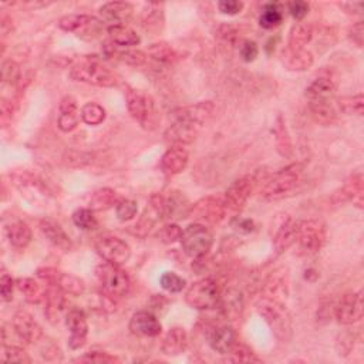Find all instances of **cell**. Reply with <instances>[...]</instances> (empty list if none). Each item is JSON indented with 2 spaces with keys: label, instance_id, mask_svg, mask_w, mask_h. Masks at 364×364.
Segmentation results:
<instances>
[{
  "label": "cell",
  "instance_id": "obj_1",
  "mask_svg": "<svg viewBox=\"0 0 364 364\" xmlns=\"http://www.w3.org/2000/svg\"><path fill=\"white\" fill-rule=\"evenodd\" d=\"M125 103L131 117L143 128L154 131L158 127L159 121H161V116H159L156 104L151 96L145 94L141 90L127 87Z\"/></svg>",
  "mask_w": 364,
  "mask_h": 364
},
{
  "label": "cell",
  "instance_id": "obj_2",
  "mask_svg": "<svg viewBox=\"0 0 364 364\" xmlns=\"http://www.w3.org/2000/svg\"><path fill=\"white\" fill-rule=\"evenodd\" d=\"M258 312L265 318L275 337L282 343H287L293 336V323L285 303L262 299L258 305Z\"/></svg>",
  "mask_w": 364,
  "mask_h": 364
},
{
  "label": "cell",
  "instance_id": "obj_3",
  "mask_svg": "<svg viewBox=\"0 0 364 364\" xmlns=\"http://www.w3.org/2000/svg\"><path fill=\"white\" fill-rule=\"evenodd\" d=\"M302 167L299 164L290 165L272 178H269L261 191V196L266 201H276L290 195L301 184Z\"/></svg>",
  "mask_w": 364,
  "mask_h": 364
},
{
  "label": "cell",
  "instance_id": "obj_4",
  "mask_svg": "<svg viewBox=\"0 0 364 364\" xmlns=\"http://www.w3.org/2000/svg\"><path fill=\"white\" fill-rule=\"evenodd\" d=\"M70 77L74 81L97 87H116L119 84L117 74L97 60H85L72 67Z\"/></svg>",
  "mask_w": 364,
  "mask_h": 364
},
{
  "label": "cell",
  "instance_id": "obj_5",
  "mask_svg": "<svg viewBox=\"0 0 364 364\" xmlns=\"http://www.w3.org/2000/svg\"><path fill=\"white\" fill-rule=\"evenodd\" d=\"M214 243V236L207 226L202 223H191L182 231L181 245L184 252L194 258H202L207 255Z\"/></svg>",
  "mask_w": 364,
  "mask_h": 364
},
{
  "label": "cell",
  "instance_id": "obj_6",
  "mask_svg": "<svg viewBox=\"0 0 364 364\" xmlns=\"http://www.w3.org/2000/svg\"><path fill=\"white\" fill-rule=\"evenodd\" d=\"M59 28L83 40H94L104 32L103 21L90 14H68L59 20Z\"/></svg>",
  "mask_w": 364,
  "mask_h": 364
},
{
  "label": "cell",
  "instance_id": "obj_7",
  "mask_svg": "<svg viewBox=\"0 0 364 364\" xmlns=\"http://www.w3.org/2000/svg\"><path fill=\"white\" fill-rule=\"evenodd\" d=\"M219 296L218 283L211 278H205L190 286L185 293V301L194 309L210 310L218 307Z\"/></svg>",
  "mask_w": 364,
  "mask_h": 364
},
{
  "label": "cell",
  "instance_id": "obj_8",
  "mask_svg": "<svg viewBox=\"0 0 364 364\" xmlns=\"http://www.w3.org/2000/svg\"><path fill=\"white\" fill-rule=\"evenodd\" d=\"M97 276L104 289V293L114 299L123 298V296L130 292V278L123 269H120L119 265H112L108 262L100 265L97 267Z\"/></svg>",
  "mask_w": 364,
  "mask_h": 364
},
{
  "label": "cell",
  "instance_id": "obj_9",
  "mask_svg": "<svg viewBox=\"0 0 364 364\" xmlns=\"http://www.w3.org/2000/svg\"><path fill=\"white\" fill-rule=\"evenodd\" d=\"M298 242L303 254H318L326 243V225L316 219L301 221Z\"/></svg>",
  "mask_w": 364,
  "mask_h": 364
},
{
  "label": "cell",
  "instance_id": "obj_10",
  "mask_svg": "<svg viewBox=\"0 0 364 364\" xmlns=\"http://www.w3.org/2000/svg\"><path fill=\"white\" fill-rule=\"evenodd\" d=\"M37 278L46 282L48 285H53L60 287L65 294H73V296H80L85 290L84 282L74 276L70 273L61 272L54 267H41L37 270Z\"/></svg>",
  "mask_w": 364,
  "mask_h": 364
},
{
  "label": "cell",
  "instance_id": "obj_11",
  "mask_svg": "<svg viewBox=\"0 0 364 364\" xmlns=\"http://www.w3.org/2000/svg\"><path fill=\"white\" fill-rule=\"evenodd\" d=\"M256 185V178L254 175H245L235 179L225 191V207L235 212L242 211L247 199L252 195Z\"/></svg>",
  "mask_w": 364,
  "mask_h": 364
},
{
  "label": "cell",
  "instance_id": "obj_12",
  "mask_svg": "<svg viewBox=\"0 0 364 364\" xmlns=\"http://www.w3.org/2000/svg\"><path fill=\"white\" fill-rule=\"evenodd\" d=\"M225 214L226 207L222 199L215 196H205L192 205L190 216L198 222L218 225L225 219Z\"/></svg>",
  "mask_w": 364,
  "mask_h": 364
},
{
  "label": "cell",
  "instance_id": "obj_13",
  "mask_svg": "<svg viewBox=\"0 0 364 364\" xmlns=\"http://www.w3.org/2000/svg\"><path fill=\"white\" fill-rule=\"evenodd\" d=\"M363 293H347L334 306V317L341 325H354L363 318Z\"/></svg>",
  "mask_w": 364,
  "mask_h": 364
},
{
  "label": "cell",
  "instance_id": "obj_14",
  "mask_svg": "<svg viewBox=\"0 0 364 364\" xmlns=\"http://www.w3.org/2000/svg\"><path fill=\"white\" fill-rule=\"evenodd\" d=\"M97 252L105 262L120 266L130 259L131 247L123 239L110 236V238H103L97 243Z\"/></svg>",
  "mask_w": 364,
  "mask_h": 364
},
{
  "label": "cell",
  "instance_id": "obj_15",
  "mask_svg": "<svg viewBox=\"0 0 364 364\" xmlns=\"http://www.w3.org/2000/svg\"><path fill=\"white\" fill-rule=\"evenodd\" d=\"M65 326L70 330L68 346L73 350L81 349L85 345L88 334V325L84 312L80 309H72L65 316Z\"/></svg>",
  "mask_w": 364,
  "mask_h": 364
},
{
  "label": "cell",
  "instance_id": "obj_16",
  "mask_svg": "<svg viewBox=\"0 0 364 364\" xmlns=\"http://www.w3.org/2000/svg\"><path fill=\"white\" fill-rule=\"evenodd\" d=\"M202 127L182 121V120H174V123L167 128L164 132V140L172 147V145H187L195 141L199 131Z\"/></svg>",
  "mask_w": 364,
  "mask_h": 364
},
{
  "label": "cell",
  "instance_id": "obj_17",
  "mask_svg": "<svg viewBox=\"0 0 364 364\" xmlns=\"http://www.w3.org/2000/svg\"><path fill=\"white\" fill-rule=\"evenodd\" d=\"M214 111H215V104L212 101H201L194 105H187L175 110L172 112V119L188 121L199 127H203V124L214 116Z\"/></svg>",
  "mask_w": 364,
  "mask_h": 364
},
{
  "label": "cell",
  "instance_id": "obj_18",
  "mask_svg": "<svg viewBox=\"0 0 364 364\" xmlns=\"http://www.w3.org/2000/svg\"><path fill=\"white\" fill-rule=\"evenodd\" d=\"M12 326L17 337L26 341V343H36V341L43 337L41 327L34 321L33 316L25 310H19L17 313H14Z\"/></svg>",
  "mask_w": 364,
  "mask_h": 364
},
{
  "label": "cell",
  "instance_id": "obj_19",
  "mask_svg": "<svg viewBox=\"0 0 364 364\" xmlns=\"http://www.w3.org/2000/svg\"><path fill=\"white\" fill-rule=\"evenodd\" d=\"M130 330L135 336L141 337H155L161 334L163 326L159 323L155 314L151 312H136L132 314L130 321Z\"/></svg>",
  "mask_w": 364,
  "mask_h": 364
},
{
  "label": "cell",
  "instance_id": "obj_20",
  "mask_svg": "<svg viewBox=\"0 0 364 364\" xmlns=\"http://www.w3.org/2000/svg\"><path fill=\"white\" fill-rule=\"evenodd\" d=\"M218 306L226 321H231V322L239 321L243 313V296L235 287L226 289L219 296Z\"/></svg>",
  "mask_w": 364,
  "mask_h": 364
},
{
  "label": "cell",
  "instance_id": "obj_21",
  "mask_svg": "<svg viewBox=\"0 0 364 364\" xmlns=\"http://www.w3.org/2000/svg\"><path fill=\"white\" fill-rule=\"evenodd\" d=\"M40 230L56 247L64 252H70L73 249V241L64 231V228L52 218H44L40 221Z\"/></svg>",
  "mask_w": 364,
  "mask_h": 364
},
{
  "label": "cell",
  "instance_id": "obj_22",
  "mask_svg": "<svg viewBox=\"0 0 364 364\" xmlns=\"http://www.w3.org/2000/svg\"><path fill=\"white\" fill-rule=\"evenodd\" d=\"M190 163V154L185 147L172 145L161 158V170L167 175L181 174Z\"/></svg>",
  "mask_w": 364,
  "mask_h": 364
},
{
  "label": "cell",
  "instance_id": "obj_23",
  "mask_svg": "<svg viewBox=\"0 0 364 364\" xmlns=\"http://www.w3.org/2000/svg\"><path fill=\"white\" fill-rule=\"evenodd\" d=\"M100 16L110 26H121L132 17L134 6L128 2H108L100 8Z\"/></svg>",
  "mask_w": 364,
  "mask_h": 364
},
{
  "label": "cell",
  "instance_id": "obj_24",
  "mask_svg": "<svg viewBox=\"0 0 364 364\" xmlns=\"http://www.w3.org/2000/svg\"><path fill=\"white\" fill-rule=\"evenodd\" d=\"M44 314L50 323H59L65 310V293L53 285H49L44 296Z\"/></svg>",
  "mask_w": 364,
  "mask_h": 364
},
{
  "label": "cell",
  "instance_id": "obj_25",
  "mask_svg": "<svg viewBox=\"0 0 364 364\" xmlns=\"http://www.w3.org/2000/svg\"><path fill=\"white\" fill-rule=\"evenodd\" d=\"M192 203L188 198L179 192L171 191L164 196V216L170 219H185L190 216Z\"/></svg>",
  "mask_w": 364,
  "mask_h": 364
},
{
  "label": "cell",
  "instance_id": "obj_26",
  "mask_svg": "<svg viewBox=\"0 0 364 364\" xmlns=\"http://www.w3.org/2000/svg\"><path fill=\"white\" fill-rule=\"evenodd\" d=\"M337 90V80L333 74L325 73L316 77L306 88V96L312 100H330Z\"/></svg>",
  "mask_w": 364,
  "mask_h": 364
},
{
  "label": "cell",
  "instance_id": "obj_27",
  "mask_svg": "<svg viewBox=\"0 0 364 364\" xmlns=\"http://www.w3.org/2000/svg\"><path fill=\"white\" fill-rule=\"evenodd\" d=\"M60 116H59V128L63 132H70L73 131L80 121L81 112L79 111L77 100L72 96H65L59 105Z\"/></svg>",
  "mask_w": 364,
  "mask_h": 364
},
{
  "label": "cell",
  "instance_id": "obj_28",
  "mask_svg": "<svg viewBox=\"0 0 364 364\" xmlns=\"http://www.w3.org/2000/svg\"><path fill=\"white\" fill-rule=\"evenodd\" d=\"M281 61L289 72H305L314 63L313 54L306 49H285L281 54Z\"/></svg>",
  "mask_w": 364,
  "mask_h": 364
},
{
  "label": "cell",
  "instance_id": "obj_29",
  "mask_svg": "<svg viewBox=\"0 0 364 364\" xmlns=\"http://www.w3.org/2000/svg\"><path fill=\"white\" fill-rule=\"evenodd\" d=\"M289 296L287 276L281 270L272 273L263 286V299L285 303Z\"/></svg>",
  "mask_w": 364,
  "mask_h": 364
},
{
  "label": "cell",
  "instance_id": "obj_30",
  "mask_svg": "<svg viewBox=\"0 0 364 364\" xmlns=\"http://www.w3.org/2000/svg\"><path fill=\"white\" fill-rule=\"evenodd\" d=\"M236 343H238L236 333L231 326H228V325L215 327L210 334L211 347L221 354L230 353L235 347Z\"/></svg>",
  "mask_w": 364,
  "mask_h": 364
},
{
  "label": "cell",
  "instance_id": "obj_31",
  "mask_svg": "<svg viewBox=\"0 0 364 364\" xmlns=\"http://www.w3.org/2000/svg\"><path fill=\"white\" fill-rule=\"evenodd\" d=\"M299 222L292 218H287L278 230L275 239H273V246L278 254H283L286 250L298 241L299 235Z\"/></svg>",
  "mask_w": 364,
  "mask_h": 364
},
{
  "label": "cell",
  "instance_id": "obj_32",
  "mask_svg": "<svg viewBox=\"0 0 364 364\" xmlns=\"http://www.w3.org/2000/svg\"><path fill=\"white\" fill-rule=\"evenodd\" d=\"M188 347V333L184 327H172L163 340V352L167 356H179Z\"/></svg>",
  "mask_w": 364,
  "mask_h": 364
},
{
  "label": "cell",
  "instance_id": "obj_33",
  "mask_svg": "<svg viewBox=\"0 0 364 364\" xmlns=\"http://www.w3.org/2000/svg\"><path fill=\"white\" fill-rule=\"evenodd\" d=\"M363 174L357 172L354 175H350L346 181L345 187L340 191V201H353L358 208H363Z\"/></svg>",
  "mask_w": 364,
  "mask_h": 364
},
{
  "label": "cell",
  "instance_id": "obj_34",
  "mask_svg": "<svg viewBox=\"0 0 364 364\" xmlns=\"http://www.w3.org/2000/svg\"><path fill=\"white\" fill-rule=\"evenodd\" d=\"M309 110L313 119L321 124H332L337 117V110L330 100H312L309 101Z\"/></svg>",
  "mask_w": 364,
  "mask_h": 364
},
{
  "label": "cell",
  "instance_id": "obj_35",
  "mask_svg": "<svg viewBox=\"0 0 364 364\" xmlns=\"http://www.w3.org/2000/svg\"><path fill=\"white\" fill-rule=\"evenodd\" d=\"M107 32L110 40L121 48H131V46H139L141 43V37L125 25L110 26Z\"/></svg>",
  "mask_w": 364,
  "mask_h": 364
},
{
  "label": "cell",
  "instance_id": "obj_36",
  "mask_svg": "<svg viewBox=\"0 0 364 364\" xmlns=\"http://www.w3.org/2000/svg\"><path fill=\"white\" fill-rule=\"evenodd\" d=\"M8 238H9V242L14 247L23 249L32 242L33 235H32L30 226L26 222L16 221V222L10 223L8 228Z\"/></svg>",
  "mask_w": 364,
  "mask_h": 364
},
{
  "label": "cell",
  "instance_id": "obj_37",
  "mask_svg": "<svg viewBox=\"0 0 364 364\" xmlns=\"http://www.w3.org/2000/svg\"><path fill=\"white\" fill-rule=\"evenodd\" d=\"M119 203V194L111 188H100L90 198L91 211H105Z\"/></svg>",
  "mask_w": 364,
  "mask_h": 364
},
{
  "label": "cell",
  "instance_id": "obj_38",
  "mask_svg": "<svg viewBox=\"0 0 364 364\" xmlns=\"http://www.w3.org/2000/svg\"><path fill=\"white\" fill-rule=\"evenodd\" d=\"M313 39V26L310 23L299 21L292 28L289 34L290 49H305V46Z\"/></svg>",
  "mask_w": 364,
  "mask_h": 364
},
{
  "label": "cell",
  "instance_id": "obj_39",
  "mask_svg": "<svg viewBox=\"0 0 364 364\" xmlns=\"http://www.w3.org/2000/svg\"><path fill=\"white\" fill-rule=\"evenodd\" d=\"M148 56L161 64H174L178 60H181L179 52L167 43L151 44L148 49Z\"/></svg>",
  "mask_w": 364,
  "mask_h": 364
},
{
  "label": "cell",
  "instance_id": "obj_40",
  "mask_svg": "<svg viewBox=\"0 0 364 364\" xmlns=\"http://www.w3.org/2000/svg\"><path fill=\"white\" fill-rule=\"evenodd\" d=\"M16 287L23 293L25 299L30 303H40L41 301H44L46 292L34 279L20 278L16 281Z\"/></svg>",
  "mask_w": 364,
  "mask_h": 364
},
{
  "label": "cell",
  "instance_id": "obj_41",
  "mask_svg": "<svg viewBox=\"0 0 364 364\" xmlns=\"http://www.w3.org/2000/svg\"><path fill=\"white\" fill-rule=\"evenodd\" d=\"M283 20V8L281 3H267L265 5L262 14L259 17V25L263 29H275Z\"/></svg>",
  "mask_w": 364,
  "mask_h": 364
},
{
  "label": "cell",
  "instance_id": "obj_42",
  "mask_svg": "<svg viewBox=\"0 0 364 364\" xmlns=\"http://www.w3.org/2000/svg\"><path fill=\"white\" fill-rule=\"evenodd\" d=\"M143 23L147 30L158 32L164 26L163 5H148L143 13Z\"/></svg>",
  "mask_w": 364,
  "mask_h": 364
},
{
  "label": "cell",
  "instance_id": "obj_43",
  "mask_svg": "<svg viewBox=\"0 0 364 364\" xmlns=\"http://www.w3.org/2000/svg\"><path fill=\"white\" fill-rule=\"evenodd\" d=\"M275 135H276V147H278L279 154L282 156L290 158L292 154H293L292 140H290L287 128H286V124H285V120H283L282 116L278 117L276 127H275Z\"/></svg>",
  "mask_w": 364,
  "mask_h": 364
},
{
  "label": "cell",
  "instance_id": "obj_44",
  "mask_svg": "<svg viewBox=\"0 0 364 364\" xmlns=\"http://www.w3.org/2000/svg\"><path fill=\"white\" fill-rule=\"evenodd\" d=\"M337 108L347 116H363L364 96L361 93L356 96H346L337 100Z\"/></svg>",
  "mask_w": 364,
  "mask_h": 364
},
{
  "label": "cell",
  "instance_id": "obj_45",
  "mask_svg": "<svg viewBox=\"0 0 364 364\" xmlns=\"http://www.w3.org/2000/svg\"><path fill=\"white\" fill-rule=\"evenodd\" d=\"M105 116V108L97 103H87L81 108V120L88 125H100Z\"/></svg>",
  "mask_w": 364,
  "mask_h": 364
},
{
  "label": "cell",
  "instance_id": "obj_46",
  "mask_svg": "<svg viewBox=\"0 0 364 364\" xmlns=\"http://www.w3.org/2000/svg\"><path fill=\"white\" fill-rule=\"evenodd\" d=\"M73 222L81 231H93L97 228V219L94 212L87 208H80L73 214Z\"/></svg>",
  "mask_w": 364,
  "mask_h": 364
},
{
  "label": "cell",
  "instance_id": "obj_47",
  "mask_svg": "<svg viewBox=\"0 0 364 364\" xmlns=\"http://www.w3.org/2000/svg\"><path fill=\"white\" fill-rule=\"evenodd\" d=\"M228 354H230L228 361L231 363H261V358L252 350L239 343H236Z\"/></svg>",
  "mask_w": 364,
  "mask_h": 364
},
{
  "label": "cell",
  "instance_id": "obj_48",
  "mask_svg": "<svg viewBox=\"0 0 364 364\" xmlns=\"http://www.w3.org/2000/svg\"><path fill=\"white\" fill-rule=\"evenodd\" d=\"M181 236H182V230L176 223H165L163 228H159V231L156 234L158 241L165 245H172L181 241Z\"/></svg>",
  "mask_w": 364,
  "mask_h": 364
},
{
  "label": "cell",
  "instance_id": "obj_49",
  "mask_svg": "<svg viewBox=\"0 0 364 364\" xmlns=\"http://www.w3.org/2000/svg\"><path fill=\"white\" fill-rule=\"evenodd\" d=\"M20 65L13 60H5L2 63V81L9 85H17L20 83Z\"/></svg>",
  "mask_w": 364,
  "mask_h": 364
},
{
  "label": "cell",
  "instance_id": "obj_50",
  "mask_svg": "<svg viewBox=\"0 0 364 364\" xmlns=\"http://www.w3.org/2000/svg\"><path fill=\"white\" fill-rule=\"evenodd\" d=\"M163 289H165L170 293H179L185 287V279H182L174 272H165L164 275L159 279Z\"/></svg>",
  "mask_w": 364,
  "mask_h": 364
},
{
  "label": "cell",
  "instance_id": "obj_51",
  "mask_svg": "<svg viewBox=\"0 0 364 364\" xmlns=\"http://www.w3.org/2000/svg\"><path fill=\"white\" fill-rule=\"evenodd\" d=\"M136 211H139V207H136V202L132 199H121L116 205V214L121 222L131 221L136 215Z\"/></svg>",
  "mask_w": 364,
  "mask_h": 364
},
{
  "label": "cell",
  "instance_id": "obj_52",
  "mask_svg": "<svg viewBox=\"0 0 364 364\" xmlns=\"http://www.w3.org/2000/svg\"><path fill=\"white\" fill-rule=\"evenodd\" d=\"M79 363H97V364H114L120 363V358L117 356H112L107 352H88L83 357L74 360Z\"/></svg>",
  "mask_w": 364,
  "mask_h": 364
},
{
  "label": "cell",
  "instance_id": "obj_53",
  "mask_svg": "<svg viewBox=\"0 0 364 364\" xmlns=\"http://www.w3.org/2000/svg\"><path fill=\"white\" fill-rule=\"evenodd\" d=\"M3 356H5L3 357L5 361H10V363H21V364L32 363V358L26 353V350H23L19 346H6Z\"/></svg>",
  "mask_w": 364,
  "mask_h": 364
},
{
  "label": "cell",
  "instance_id": "obj_54",
  "mask_svg": "<svg viewBox=\"0 0 364 364\" xmlns=\"http://www.w3.org/2000/svg\"><path fill=\"white\" fill-rule=\"evenodd\" d=\"M117 56L121 61H124L125 64L132 65V67L143 65L148 57V54H145L144 52H140V50H125V52L117 53Z\"/></svg>",
  "mask_w": 364,
  "mask_h": 364
},
{
  "label": "cell",
  "instance_id": "obj_55",
  "mask_svg": "<svg viewBox=\"0 0 364 364\" xmlns=\"http://www.w3.org/2000/svg\"><path fill=\"white\" fill-rule=\"evenodd\" d=\"M354 347V336L349 332H345L343 334H340L337 337V343H336V349H337V354L338 356H349L352 353Z\"/></svg>",
  "mask_w": 364,
  "mask_h": 364
},
{
  "label": "cell",
  "instance_id": "obj_56",
  "mask_svg": "<svg viewBox=\"0 0 364 364\" xmlns=\"http://www.w3.org/2000/svg\"><path fill=\"white\" fill-rule=\"evenodd\" d=\"M241 57L243 61L246 63H252L256 60L258 54H259V49H258V44L252 40H245L241 44Z\"/></svg>",
  "mask_w": 364,
  "mask_h": 364
},
{
  "label": "cell",
  "instance_id": "obj_57",
  "mask_svg": "<svg viewBox=\"0 0 364 364\" xmlns=\"http://www.w3.org/2000/svg\"><path fill=\"white\" fill-rule=\"evenodd\" d=\"M16 286V282L9 276L8 273H3L0 276V293H2V299L5 302H10L13 299V289Z\"/></svg>",
  "mask_w": 364,
  "mask_h": 364
},
{
  "label": "cell",
  "instance_id": "obj_58",
  "mask_svg": "<svg viewBox=\"0 0 364 364\" xmlns=\"http://www.w3.org/2000/svg\"><path fill=\"white\" fill-rule=\"evenodd\" d=\"M218 9L223 14L235 16L243 10V3L238 2V0H222V2L218 3Z\"/></svg>",
  "mask_w": 364,
  "mask_h": 364
},
{
  "label": "cell",
  "instance_id": "obj_59",
  "mask_svg": "<svg viewBox=\"0 0 364 364\" xmlns=\"http://www.w3.org/2000/svg\"><path fill=\"white\" fill-rule=\"evenodd\" d=\"M287 8H289V12H290V14L296 19V20H303L306 16H307V13H309V3H306V2H301V0H298V2H290L289 5H287Z\"/></svg>",
  "mask_w": 364,
  "mask_h": 364
},
{
  "label": "cell",
  "instance_id": "obj_60",
  "mask_svg": "<svg viewBox=\"0 0 364 364\" xmlns=\"http://www.w3.org/2000/svg\"><path fill=\"white\" fill-rule=\"evenodd\" d=\"M349 37L350 40L357 46V48H363L364 44V21H357L349 29Z\"/></svg>",
  "mask_w": 364,
  "mask_h": 364
},
{
  "label": "cell",
  "instance_id": "obj_61",
  "mask_svg": "<svg viewBox=\"0 0 364 364\" xmlns=\"http://www.w3.org/2000/svg\"><path fill=\"white\" fill-rule=\"evenodd\" d=\"M234 226L236 228L238 231L245 232V234H249V232H252L255 230V223H254L252 219H242V218H238V219H235Z\"/></svg>",
  "mask_w": 364,
  "mask_h": 364
},
{
  "label": "cell",
  "instance_id": "obj_62",
  "mask_svg": "<svg viewBox=\"0 0 364 364\" xmlns=\"http://www.w3.org/2000/svg\"><path fill=\"white\" fill-rule=\"evenodd\" d=\"M341 9H345L346 13L349 14H361L364 9L363 2H346V3H340L338 5Z\"/></svg>",
  "mask_w": 364,
  "mask_h": 364
},
{
  "label": "cell",
  "instance_id": "obj_63",
  "mask_svg": "<svg viewBox=\"0 0 364 364\" xmlns=\"http://www.w3.org/2000/svg\"><path fill=\"white\" fill-rule=\"evenodd\" d=\"M0 110H2V123L6 125L8 121L12 120L13 116V104L10 101L2 100V104H0Z\"/></svg>",
  "mask_w": 364,
  "mask_h": 364
},
{
  "label": "cell",
  "instance_id": "obj_64",
  "mask_svg": "<svg viewBox=\"0 0 364 364\" xmlns=\"http://www.w3.org/2000/svg\"><path fill=\"white\" fill-rule=\"evenodd\" d=\"M10 23H13L12 19L9 16L3 14L2 16V23H0V29H2V34L3 36H8V33L12 32V25H10Z\"/></svg>",
  "mask_w": 364,
  "mask_h": 364
}]
</instances>
